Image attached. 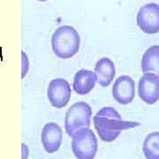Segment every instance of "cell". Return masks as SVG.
<instances>
[{"label":"cell","instance_id":"cell-2","mask_svg":"<svg viewBox=\"0 0 159 159\" xmlns=\"http://www.w3.org/2000/svg\"><path fill=\"white\" fill-rule=\"evenodd\" d=\"M81 46V37L72 26L58 27L51 36V48L54 54L62 59H67L76 55Z\"/></svg>","mask_w":159,"mask_h":159},{"label":"cell","instance_id":"cell-11","mask_svg":"<svg viewBox=\"0 0 159 159\" xmlns=\"http://www.w3.org/2000/svg\"><path fill=\"white\" fill-rule=\"evenodd\" d=\"M95 83H97V76L94 72L87 69H81L74 75L73 87L76 94L85 95L92 91Z\"/></svg>","mask_w":159,"mask_h":159},{"label":"cell","instance_id":"cell-12","mask_svg":"<svg viewBox=\"0 0 159 159\" xmlns=\"http://www.w3.org/2000/svg\"><path fill=\"white\" fill-rule=\"evenodd\" d=\"M140 66L143 73H153L159 77V45L148 48L142 56Z\"/></svg>","mask_w":159,"mask_h":159},{"label":"cell","instance_id":"cell-15","mask_svg":"<svg viewBox=\"0 0 159 159\" xmlns=\"http://www.w3.org/2000/svg\"><path fill=\"white\" fill-rule=\"evenodd\" d=\"M26 152H28V149L27 148V146L25 144H22V159H26L27 158Z\"/></svg>","mask_w":159,"mask_h":159},{"label":"cell","instance_id":"cell-4","mask_svg":"<svg viewBox=\"0 0 159 159\" xmlns=\"http://www.w3.org/2000/svg\"><path fill=\"white\" fill-rule=\"evenodd\" d=\"M72 150L77 159H94L98 150L97 138L89 128L79 130L73 135Z\"/></svg>","mask_w":159,"mask_h":159},{"label":"cell","instance_id":"cell-8","mask_svg":"<svg viewBox=\"0 0 159 159\" xmlns=\"http://www.w3.org/2000/svg\"><path fill=\"white\" fill-rule=\"evenodd\" d=\"M111 93L115 101L119 103L129 104L135 97V82L128 75L119 76L115 80Z\"/></svg>","mask_w":159,"mask_h":159},{"label":"cell","instance_id":"cell-13","mask_svg":"<svg viewBox=\"0 0 159 159\" xmlns=\"http://www.w3.org/2000/svg\"><path fill=\"white\" fill-rule=\"evenodd\" d=\"M142 151L147 159H159V132H153L146 136Z\"/></svg>","mask_w":159,"mask_h":159},{"label":"cell","instance_id":"cell-7","mask_svg":"<svg viewBox=\"0 0 159 159\" xmlns=\"http://www.w3.org/2000/svg\"><path fill=\"white\" fill-rule=\"evenodd\" d=\"M139 97L147 104H154L159 99V77L153 73H143L138 83Z\"/></svg>","mask_w":159,"mask_h":159},{"label":"cell","instance_id":"cell-9","mask_svg":"<svg viewBox=\"0 0 159 159\" xmlns=\"http://www.w3.org/2000/svg\"><path fill=\"white\" fill-rule=\"evenodd\" d=\"M63 131L59 125L54 122L47 123L41 133V141L44 150L52 154L57 152L62 143Z\"/></svg>","mask_w":159,"mask_h":159},{"label":"cell","instance_id":"cell-6","mask_svg":"<svg viewBox=\"0 0 159 159\" xmlns=\"http://www.w3.org/2000/svg\"><path fill=\"white\" fill-rule=\"evenodd\" d=\"M136 22L145 34H157L159 32V5L149 3L141 6L137 13Z\"/></svg>","mask_w":159,"mask_h":159},{"label":"cell","instance_id":"cell-10","mask_svg":"<svg viewBox=\"0 0 159 159\" xmlns=\"http://www.w3.org/2000/svg\"><path fill=\"white\" fill-rule=\"evenodd\" d=\"M94 73L97 76V82L101 87L106 88L113 82L116 75V66L110 58L103 57L97 60Z\"/></svg>","mask_w":159,"mask_h":159},{"label":"cell","instance_id":"cell-3","mask_svg":"<svg viewBox=\"0 0 159 159\" xmlns=\"http://www.w3.org/2000/svg\"><path fill=\"white\" fill-rule=\"evenodd\" d=\"M91 116L92 109L88 103L85 102L73 103L67 110L65 116V129L66 134L73 137L79 130L89 128Z\"/></svg>","mask_w":159,"mask_h":159},{"label":"cell","instance_id":"cell-1","mask_svg":"<svg viewBox=\"0 0 159 159\" xmlns=\"http://www.w3.org/2000/svg\"><path fill=\"white\" fill-rule=\"evenodd\" d=\"M93 124L99 138L104 142H112L123 131L140 125L139 122L124 120L119 111L110 106L99 110L93 117Z\"/></svg>","mask_w":159,"mask_h":159},{"label":"cell","instance_id":"cell-5","mask_svg":"<svg viewBox=\"0 0 159 159\" xmlns=\"http://www.w3.org/2000/svg\"><path fill=\"white\" fill-rule=\"evenodd\" d=\"M72 97L69 82L63 78L53 79L47 88V97L51 106L57 109L66 107Z\"/></svg>","mask_w":159,"mask_h":159},{"label":"cell","instance_id":"cell-14","mask_svg":"<svg viewBox=\"0 0 159 159\" xmlns=\"http://www.w3.org/2000/svg\"><path fill=\"white\" fill-rule=\"evenodd\" d=\"M21 64H22V66H21V78L23 79L28 69H29V61L28 58L26 55V53L24 51H21Z\"/></svg>","mask_w":159,"mask_h":159}]
</instances>
